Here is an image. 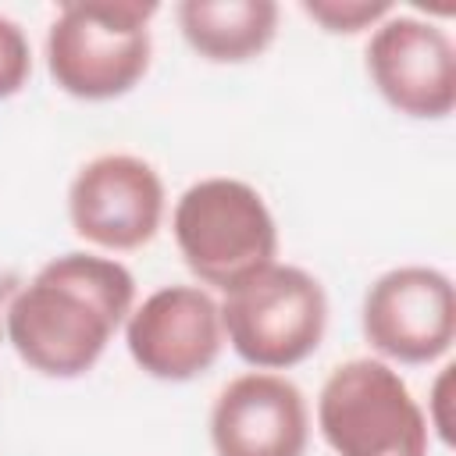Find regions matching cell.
I'll list each match as a JSON object with an SVG mask.
<instances>
[{
  "mask_svg": "<svg viewBox=\"0 0 456 456\" xmlns=\"http://www.w3.org/2000/svg\"><path fill=\"white\" fill-rule=\"evenodd\" d=\"M132 360L157 381H192L221 353V306L196 285H164L125 321Z\"/></svg>",
  "mask_w": 456,
  "mask_h": 456,
  "instance_id": "obj_9",
  "label": "cell"
},
{
  "mask_svg": "<svg viewBox=\"0 0 456 456\" xmlns=\"http://www.w3.org/2000/svg\"><path fill=\"white\" fill-rule=\"evenodd\" d=\"M68 217L75 235L100 249H139L160 228L164 182L142 157H93L68 189Z\"/></svg>",
  "mask_w": 456,
  "mask_h": 456,
  "instance_id": "obj_7",
  "label": "cell"
},
{
  "mask_svg": "<svg viewBox=\"0 0 456 456\" xmlns=\"http://www.w3.org/2000/svg\"><path fill=\"white\" fill-rule=\"evenodd\" d=\"M11 285H14V278H11V274H0V306L11 303V299H7V296H11Z\"/></svg>",
  "mask_w": 456,
  "mask_h": 456,
  "instance_id": "obj_14",
  "label": "cell"
},
{
  "mask_svg": "<svg viewBox=\"0 0 456 456\" xmlns=\"http://www.w3.org/2000/svg\"><path fill=\"white\" fill-rule=\"evenodd\" d=\"M132 299L125 264L96 253L53 256L4 306L7 342L46 378H82L128 321Z\"/></svg>",
  "mask_w": 456,
  "mask_h": 456,
  "instance_id": "obj_1",
  "label": "cell"
},
{
  "mask_svg": "<svg viewBox=\"0 0 456 456\" xmlns=\"http://www.w3.org/2000/svg\"><path fill=\"white\" fill-rule=\"evenodd\" d=\"M317 428L338 456H428V420L381 360H349L317 395Z\"/></svg>",
  "mask_w": 456,
  "mask_h": 456,
  "instance_id": "obj_5",
  "label": "cell"
},
{
  "mask_svg": "<svg viewBox=\"0 0 456 456\" xmlns=\"http://www.w3.org/2000/svg\"><path fill=\"white\" fill-rule=\"evenodd\" d=\"M171 232L185 267L224 292L271 267L278 253V228L264 196L239 178L189 185L175 203Z\"/></svg>",
  "mask_w": 456,
  "mask_h": 456,
  "instance_id": "obj_3",
  "label": "cell"
},
{
  "mask_svg": "<svg viewBox=\"0 0 456 456\" xmlns=\"http://www.w3.org/2000/svg\"><path fill=\"white\" fill-rule=\"evenodd\" d=\"M210 442L217 456H303L310 442L306 399L281 374H242L214 399Z\"/></svg>",
  "mask_w": 456,
  "mask_h": 456,
  "instance_id": "obj_10",
  "label": "cell"
},
{
  "mask_svg": "<svg viewBox=\"0 0 456 456\" xmlns=\"http://www.w3.org/2000/svg\"><path fill=\"white\" fill-rule=\"evenodd\" d=\"M175 14L185 43L214 64L253 61L278 32L274 0H182Z\"/></svg>",
  "mask_w": 456,
  "mask_h": 456,
  "instance_id": "obj_11",
  "label": "cell"
},
{
  "mask_svg": "<svg viewBox=\"0 0 456 456\" xmlns=\"http://www.w3.org/2000/svg\"><path fill=\"white\" fill-rule=\"evenodd\" d=\"M367 75L374 89L406 118H449L456 107V50L445 28L388 14L367 43Z\"/></svg>",
  "mask_w": 456,
  "mask_h": 456,
  "instance_id": "obj_8",
  "label": "cell"
},
{
  "mask_svg": "<svg viewBox=\"0 0 456 456\" xmlns=\"http://www.w3.org/2000/svg\"><path fill=\"white\" fill-rule=\"evenodd\" d=\"M221 328L256 370H289L317 353L328 328V296L314 274L271 264L224 292Z\"/></svg>",
  "mask_w": 456,
  "mask_h": 456,
  "instance_id": "obj_4",
  "label": "cell"
},
{
  "mask_svg": "<svg viewBox=\"0 0 456 456\" xmlns=\"http://www.w3.org/2000/svg\"><path fill=\"white\" fill-rule=\"evenodd\" d=\"M32 75V53H28V39L18 28V21L0 14V100L21 93V86Z\"/></svg>",
  "mask_w": 456,
  "mask_h": 456,
  "instance_id": "obj_13",
  "label": "cell"
},
{
  "mask_svg": "<svg viewBox=\"0 0 456 456\" xmlns=\"http://www.w3.org/2000/svg\"><path fill=\"white\" fill-rule=\"evenodd\" d=\"M363 335L381 356L410 367L445 356L456 338L449 274L420 264L385 271L363 296Z\"/></svg>",
  "mask_w": 456,
  "mask_h": 456,
  "instance_id": "obj_6",
  "label": "cell"
},
{
  "mask_svg": "<svg viewBox=\"0 0 456 456\" xmlns=\"http://www.w3.org/2000/svg\"><path fill=\"white\" fill-rule=\"evenodd\" d=\"M142 0H71L46 32V68L75 100H114L135 89L150 68V18Z\"/></svg>",
  "mask_w": 456,
  "mask_h": 456,
  "instance_id": "obj_2",
  "label": "cell"
},
{
  "mask_svg": "<svg viewBox=\"0 0 456 456\" xmlns=\"http://www.w3.org/2000/svg\"><path fill=\"white\" fill-rule=\"evenodd\" d=\"M303 14L314 18L324 32H360L392 14L388 0H303Z\"/></svg>",
  "mask_w": 456,
  "mask_h": 456,
  "instance_id": "obj_12",
  "label": "cell"
}]
</instances>
